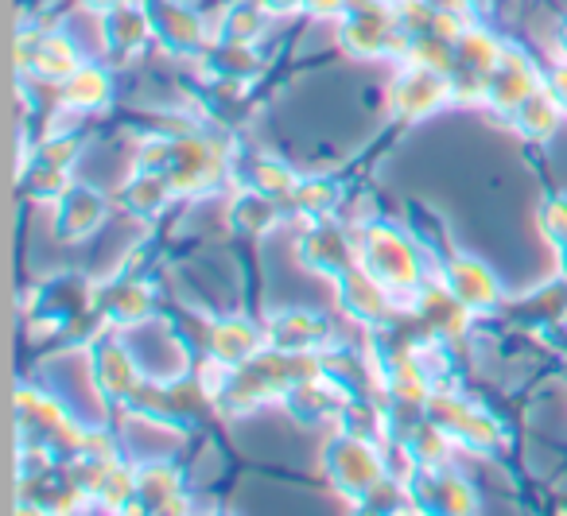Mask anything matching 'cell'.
Segmentation results:
<instances>
[{
	"instance_id": "obj_1",
	"label": "cell",
	"mask_w": 567,
	"mask_h": 516,
	"mask_svg": "<svg viewBox=\"0 0 567 516\" xmlns=\"http://www.w3.org/2000/svg\"><path fill=\"white\" fill-rule=\"evenodd\" d=\"M358 257L362 265L378 276L381 283L396 291L401 299H416V291L432 280L427 272V257L401 226H389V221H362L358 229Z\"/></svg>"
},
{
	"instance_id": "obj_2",
	"label": "cell",
	"mask_w": 567,
	"mask_h": 516,
	"mask_svg": "<svg viewBox=\"0 0 567 516\" xmlns=\"http://www.w3.org/2000/svg\"><path fill=\"white\" fill-rule=\"evenodd\" d=\"M323 469L342 497L365 500V493L389 474L385 446L365 435H354V431H339L323 451Z\"/></svg>"
},
{
	"instance_id": "obj_3",
	"label": "cell",
	"mask_w": 567,
	"mask_h": 516,
	"mask_svg": "<svg viewBox=\"0 0 567 516\" xmlns=\"http://www.w3.org/2000/svg\"><path fill=\"white\" fill-rule=\"evenodd\" d=\"M229 172V156L218 141L203 133L172 136V156H167L164 175L172 179L175 195L183 198H206L218 190V183Z\"/></svg>"
},
{
	"instance_id": "obj_4",
	"label": "cell",
	"mask_w": 567,
	"mask_h": 516,
	"mask_svg": "<svg viewBox=\"0 0 567 516\" xmlns=\"http://www.w3.org/2000/svg\"><path fill=\"white\" fill-rule=\"evenodd\" d=\"M424 415H432V420L471 454H497L505 446V427L497 423V415H489L486 407H478V404H466V400L455 396L451 389H435Z\"/></svg>"
},
{
	"instance_id": "obj_5",
	"label": "cell",
	"mask_w": 567,
	"mask_h": 516,
	"mask_svg": "<svg viewBox=\"0 0 567 516\" xmlns=\"http://www.w3.org/2000/svg\"><path fill=\"white\" fill-rule=\"evenodd\" d=\"M451 102H455V82H451V74L401 66V74H396L393 86H389L393 117L404 121V125H420V121L435 117V113Z\"/></svg>"
},
{
	"instance_id": "obj_6",
	"label": "cell",
	"mask_w": 567,
	"mask_h": 516,
	"mask_svg": "<svg viewBox=\"0 0 567 516\" xmlns=\"http://www.w3.org/2000/svg\"><path fill=\"white\" fill-rule=\"evenodd\" d=\"M148 9L156 20V43L172 55H203L214 43L210 17L187 0H148Z\"/></svg>"
},
{
	"instance_id": "obj_7",
	"label": "cell",
	"mask_w": 567,
	"mask_h": 516,
	"mask_svg": "<svg viewBox=\"0 0 567 516\" xmlns=\"http://www.w3.org/2000/svg\"><path fill=\"white\" fill-rule=\"evenodd\" d=\"M544 79H548V74H540V63H536L525 48L509 43V51H505V59L497 63V71L486 79V105L494 113H502V117H513L536 90H544Z\"/></svg>"
},
{
	"instance_id": "obj_8",
	"label": "cell",
	"mask_w": 567,
	"mask_h": 516,
	"mask_svg": "<svg viewBox=\"0 0 567 516\" xmlns=\"http://www.w3.org/2000/svg\"><path fill=\"white\" fill-rule=\"evenodd\" d=\"M339 303L350 319L365 322V327H385L401 314V296L389 283H381L370 268L358 260L350 272H342L339 280Z\"/></svg>"
},
{
	"instance_id": "obj_9",
	"label": "cell",
	"mask_w": 567,
	"mask_h": 516,
	"mask_svg": "<svg viewBox=\"0 0 567 516\" xmlns=\"http://www.w3.org/2000/svg\"><path fill=\"white\" fill-rule=\"evenodd\" d=\"M86 350H90V373H94L97 389L105 392V400L125 404L144 381V369H141V361H136L128 338L105 334V338H97V342H90Z\"/></svg>"
},
{
	"instance_id": "obj_10",
	"label": "cell",
	"mask_w": 567,
	"mask_h": 516,
	"mask_svg": "<svg viewBox=\"0 0 567 516\" xmlns=\"http://www.w3.org/2000/svg\"><path fill=\"white\" fill-rule=\"evenodd\" d=\"M440 280L447 283L478 319L482 314H494L497 307H502V283H497L494 268H489L486 260L471 257V252H447Z\"/></svg>"
},
{
	"instance_id": "obj_11",
	"label": "cell",
	"mask_w": 567,
	"mask_h": 516,
	"mask_svg": "<svg viewBox=\"0 0 567 516\" xmlns=\"http://www.w3.org/2000/svg\"><path fill=\"white\" fill-rule=\"evenodd\" d=\"M300 260L311 268L316 276H327V280H339L342 272L358 265V237H347V229L334 226L331 218L311 226L308 234L300 237Z\"/></svg>"
},
{
	"instance_id": "obj_12",
	"label": "cell",
	"mask_w": 567,
	"mask_h": 516,
	"mask_svg": "<svg viewBox=\"0 0 567 516\" xmlns=\"http://www.w3.org/2000/svg\"><path fill=\"white\" fill-rule=\"evenodd\" d=\"M136 508L148 513H187V477L167 458H148L136 466Z\"/></svg>"
},
{
	"instance_id": "obj_13",
	"label": "cell",
	"mask_w": 567,
	"mask_h": 516,
	"mask_svg": "<svg viewBox=\"0 0 567 516\" xmlns=\"http://www.w3.org/2000/svg\"><path fill=\"white\" fill-rule=\"evenodd\" d=\"M105 218H110V203L102 190L86 187V183H74L55 203V234L71 245L90 241L105 226Z\"/></svg>"
},
{
	"instance_id": "obj_14",
	"label": "cell",
	"mask_w": 567,
	"mask_h": 516,
	"mask_svg": "<svg viewBox=\"0 0 567 516\" xmlns=\"http://www.w3.org/2000/svg\"><path fill=\"white\" fill-rule=\"evenodd\" d=\"M97 311L105 314L110 330H128V327H141V322L156 319V288L141 276H121L113 280L110 288L102 291L97 299Z\"/></svg>"
},
{
	"instance_id": "obj_15",
	"label": "cell",
	"mask_w": 567,
	"mask_h": 516,
	"mask_svg": "<svg viewBox=\"0 0 567 516\" xmlns=\"http://www.w3.org/2000/svg\"><path fill=\"white\" fill-rule=\"evenodd\" d=\"M268 345L265 330L249 319V314H226V319H214L206 327V353L218 358L221 365L241 369L245 361H252Z\"/></svg>"
},
{
	"instance_id": "obj_16",
	"label": "cell",
	"mask_w": 567,
	"mask_h": 516,
	"mask_svg": "<svg viewBox=\"0 0 567 516\" xmlns=\"http://www.w3.org/2000/svg\"><path fill=\"white\" fill-rule=\"evenodd\" d=\"M86 51H82V43L71 35V28L59 24L51 28V32L40 35V43L32 48V63H28V74L40 82H48V86H63L66 79H71L74 71H79L82 63H86Z\"/></svg>"
},
{
	"instance_id": "obj_17",
	"label": "cell",
	"mask_w": 567,
	"mask_h": 516,
	"mask_svg": "<svg viewBox=\"0 0 567 516\" xmlns=\"http://www.w3.org/2000/svg\"><path fill=\"white\" fill-rule=\"evenodd\" d=\"M265 338L272 350H288V353L327 350L334 338V327L327 314H316V311H280L268 319Z\"/></svg>"
},
{
	"instance_id": "obj_18",
	"label": "cell",
	"mask_w": 567,
	"mask_h": 516,
	"mask_svg": "<svg viewBox=\"0 0 567 516\" xmlns=\"http://www.w3.org/2000/svg\"><path fill=\"white\" fill-rule=\"evenodd\" d=\"M113 94H117V86H113V71L102 63V59H86V63H82L79 71L59 86V105H63L66 113L86 117V113L110 110Z\"/></svg>"
},
{
	"instance_id": "obj_19",
	"label": "cell",
	"mask_w": 567,
	"mask_h": 516,
	"mask_svg": "<svg viewBox=\"0 0 567 516\" xmlns=\"http://www.w3.org/2000/svg\"><path fill=\"white\" fill-rule=\"evenodd\" d=\"M105 51L110 55H141L156 43V20H152L148 0H133V4H121V9L105 12Z\"/></svg>"
},
{
	"instance_id": "obj_20",
	"label": "cell",
	"mask_w": 567,
	"mask_h": 516,
	"mask_svg": "<svg viewBox=\"0 0 567 516\" xmlns=\"http://www.w3.org/2000/svg\"><path fill=\"white\" fill-rule=\"evenodd\" d=\"M416 500H424L432 513H474L478 508V493L466 482V474H455L451 466L443 469H420L412 482Z\"/></svg>"
},
{
	"instance_id": "obj_21",
	"label": "cell",
	"mask_w": 567,
	"mask_h": 516,
	"mask_svg": "<svg viewBox=\"0 0 567 516\" xmlns=\"http://www.w3.org/2000/svg\"><path fill=\"white\" fill-rule=\"evenodd\" d=\"M175 187L164 172H152V167H136L133 175L121 187V206H125L133 218H159V214L172 206Z\"/></svg>"
},
{
	"instance_id": "obj_22",
	"label": "cell",
	"mask_w": 567,
	"mask_h": 516,
	"mask_svg": "<svg viewBox=\"0 0 567 516\" xmlns=\"http://www.w3.org/2000/svg\"><path fill=\"white\" fill-rule=\"evenodd\" d=\"M280 214H288L280 198L265 195V190H257V187L237 190V195L229 198V206H226V221L245 237H260V234H268V229H276Z\"/></svg>"
},
{
	"instance_id": "obj_23",
	"label": "cell",
	"mask_w": 567,
	"mask_h": 516,
	"mask_svg": "<svg viewBox=\"0 0 567 516\" xmlns=\"http://www.w3.org/2000/svg\"><path fill=\"white\" fill-rule=\"evenodd\" d=\"M272 20L276 17L260 4V0H229L226 9L218 12V40L257 48V43L265 40Z\"/></svg>"
},
{
	"instance_id": "obj_24",
	"label": "cell",
	"mask_w": 567,
	"mask_h": 516,
	"mask_svg": "<svg viewBox=\"0 0 567 516\" xmlns=\"http://www.w3.org/2000/svg\"><path fill=\"white\" fill-rule=\"evenodd\" d=\"M342 198H347V190H342L334 179H327V175H300L292 198H288V214L311 218V221H327L339 214Z\"/></svg>"
},
{
	"instance_id": "obj_25",
	"label": "cell",
	"mask_w": 567,
	"mask_h": 516,
	"mask_svg": "<svg viewBox=\"0 0 567 516\" xmlns=\"http://www.w3.org/2000/svg\"><path fill=\"white\" fill-rule=\"evenodd\" d=\"M564 113L567 110L559 105V97L544 86V90H536L509 121L520 128V136H528V141H551V136L559 133V125H564Z\"/></svg>"
},
{
	"instance_id": "obj_26",
	"label": "cell",
	"mask_w": 567,
	"mask_h": 516,
	"mask_svg": "<svg viewBox=\"0 0 567 516\" xmlns=\"http://www.w3.org/2000/svg\"><path fill=\"white\" fill-rule=\"evenodd\" d=\"M404 443H409L412 458L420 462V469L451 466V462H455V451H458V443L432 420V415H424L420 423H412V431L404 435Z\"/></svg>"
},
{
	"instance_id": "obj_27",
	"label": "cell",
	"mask_w": 567,
	"mask_h": 516,
	"mask_svg": "<svg viewBox=\"0 0 567 516\" xmlns=\"http://www.w3.org/2000/svg\"><path fill=\"white\" fill-rule=\"evenodd\" d=\"M505 51H509V43L502 40L497 32H489V28L474 24L471 32L463 35V40L455 43V55H458V71H471V74H494L497 63L505 59Z\"/></svg>"
},
{
	"instance_id": "obj_28",
	"label": "cell",
	"mask_w": 567,
	"mask_h": 516,
	"mask_svg": "<svg viewBox=\"0 0 567 516\" xmlns=\"http://www.w3.org/2000/svg\"><path fill=\"white\" fill-rule=\"evenodd\" d=\"M296 183H300V175L276 156H257L245 167V187H257V190H265V195L280 198L284 210H288V198H292Z\"/></svg>"
},
{
	"instance_id": "obj_29",
	"label": "cell",
	"mask_w": 567,
	"mask_h": 516,
	"mask_svg": "<svg viewBox=\"0 0 567 516\" xmlns=\"http://www.w3.org/2000/svg\"><path fill=\"white\" fill-rule=\"evenodd\" d=\"M401 66H420V71H435V74H455L458 71L455 43L424 32V35H416V40H412L409 59H404Z\"/></svg>"
},
{
	"instance_id": "obj_30",
	"label": "cell",
	"mask_w": 567,
	"mask_h": 516,
	"mask_svg": "<svg viewBox=\"0 0 567 516\" xmlns=\"http://www.w3.org/2000/svg\"><path fill=\"white\" fill-rule=\"evenodd\" d=\"M82 148H86V141H82L74 128H51V133L35 144V159H40V164L59 167V172H74Z\"/></svg>"
},
{
	"instance_id": "obj_31",
	"label": "cell",
	"mask_w": 567,
	"mask_h": 516,
	"mask_svg": "<svg viewBox=\"0 0 567 516\" xmlns=\"http://www.w3.org/2000/svg\"><path fill=\"white\" fill-rule=\"evenodd\" d=\"M136 466H141V462H125V458L113 462L110 477H105L102 493H97L102 508H113V513L136 508Z\"/></svg>"
},
{
	"instance_id": "obj_32",
	"label": "cell",
	"mask_w": 567,
	"mask_h": 516,
	"mask_svg": "<svg viewBox=\"0 0 567 516\" xmlns=\"http://www.w3.org/2000/svg\"><path fill=\"white\" fill-rule=\"evenodd\" d=\"M24 187H28V195H32V203H51V206H55L59 198L74 187V183H71V172H59V167L32 159V167L24 172Z\"/></svg>"
},
{
	"instance_id": "obj_33",
	"label": "cell",
	"mask_w": 567,
	"mask_h": 516,
	"mask_svg": "<svg viewBox=\"0 0 567 516\" xmlns=\"http://www.w3.org/2000/svg\"><path fill=\"white\" fill-rule=\"evenodd\" d=\"M536 218H540V229H544V237H548L551 245H559L567 237V195H548L540 203V214H536Z\"/></svg>"
},
{
	"instance_id": "obj_34",
	"label": "cell",
	"mask_w": 567,
	"mask_h": 516,
	"mask_svg": "<svg viewBox=\"0 0 567 516\" xmlns=\"http://www.w3.org/2000/svg\"><path fill=\"white\" fill-rule=\"evenodd\" d=\"M350 9V0H303V17L311 20H323V24H331V20H342Z\"/></svg>"
},
{
	"instance_id": "obj_35",
	"label": "cell",
	"mask_w": 567,
	"mask_h": 516,
	"mask_svg": "<svg viewBox=\"0 0 567 516\" xmlns=\"http://www.w3.org/2000/svg\"><path fill=\"white\" fill-rule=\"evenodd\" d=\"M544 86H548L551 94L559 97V105L567 110V59H556V63L548 66V79H544Z\"/></svg>"
},
{
	"instance_id": "obj_36",
	"label": "cell",
	"mask_w": 567,
	"mask_h": 516,
	"mask_svg": "<svg viewBox=\"0 0 567 516\" xmlns=\"http://www.w3.org/2000/svg\"><path fill=\"white\" fill-rule=\"evenodd\" d=\"M272 17H296V12H303V0H260Z\"/></svg>"
},
{
	"instance_id": "obj_37",
	"label": "cell",
	"mask_w": 567,
	"mask_h": 516,
	"mask_svg": "<svg viewBox=\"0 0 567 516\" xmlns=\"http://www.w3.org/2000/svg\"><path fill=\"white\" fill-rule=\"evenodd\" d=\"M551 43H556V59H567V17L551 24Z\"/></svg>"
},
{
	"instance_id": "obj_38",
	"label": "cell",
	"mask_w": 567,
	"mask_h": 516,
	"mask_svg": "<svg viewBox=\"0 0 567 516\" xmlns=\"http://www.w3.org/2000/svg\"><path fill=\"white\" fill-rule=\"evenodd\" d=\"M435 9H447V12H463V17H478L474 9V0H432Z\"/></svg>"
},
{
	"instance_id": "obj_39",
	"label": "cell",
	"mask_w": 567,
	"mask_h": 516,
	"mask_svg": "<svg viewBox=\"0 0 567 516\" xmlns=\"http://www.w3.org/2000/svg\"><path fill=\"white\" fill-rule=\"evenodd\" d=\"M121 4H133V0H79V9H90V12H113V9H121Z\"/></svg>"
},
{
	"instance_id": "obj_40",
	"label": "cell",
	"mask_w": 567,
	"mask_h": 516,
	"mask_svg": "<svg viewBox=\"0 0 567 516\" xmlns=\"http://www.w3.org/2000/svg\"><path fill=\"white\" fill-rule=\"evenodd\" d=\"M556 249H559V272H564V280H567V237L556 245Z\"/></svg>"
},
{
	"instance_id": "obj_41",
	"label": "cell",
	"mask_w": 567,
	"mask_h": 516,
	"mask_svg": "<svg viewBox=\"0 0 567 516\" xmlns=\"http://www.w3.org/2000/svg\"><path fill=\"white\" fill-rule=\"evenodd\" d=\"M474 9H478V17H482V12H494L497 0H474Z\"/></svg>"
}]
</instances>
